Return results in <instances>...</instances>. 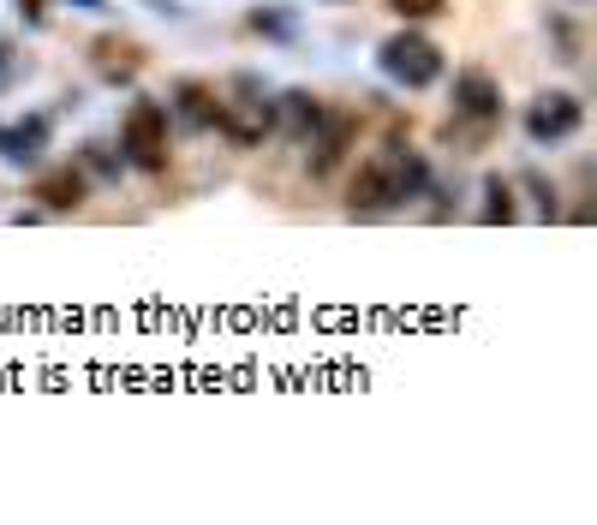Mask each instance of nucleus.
<instances>
[{"label":"nucleus","mask_w":597,"mask_h":525,"mask_svg":"<svg viewBox=\"0 0 597 525\" xmlns=\"http://www.w3.org/2000/svg\"><path fill=\"white\" fill-rule=\"evenodd\" d=\"M580 126H585V102L568 90H549L525 107V138L532 143H568Z\"/></svg>","instance_id":"obj_5"},{"label":"nucleus","mask_w":597,"mask_h":525,"mask_svg":"<svg viewBox=\"0 0 597 525\" xmlns=\"http://www.w3.org/2000/svg\"><path fill=\"white\" fill-rule=\"evenodd\" d=\"M275 114L287 119V131H293V138H310V131H317V119L329 114V107H322L317 95H305V90H287L281 102H275Z\"/></svg>","instance_id":"obj_11"},{"label":"nucleus","mask_w":597,"mask_h":525,"mask_svg":"<svg viewBox=\"0 0 597 525\" xmlns=\"http://www.w3.org/2000/svg\"><path fill=\"white\" fill-rule=\"evenodd\" d=\"M215 126H221L239 150H251V143H263L275 131V102L257 90L251 72H239V78H233V102L221 95V119H215Z\"/></svg>","instance_id":"obj_4"},{"label":"nucleus","mask_w":597,"mask_h":525,"mask_svg":"<svg viewBox=\"0 0 597 525\" xmlns=\"http://www.w3.org/2000/svg\"><path fill=\"white\" fill-rule=\"evenodd\" d=\"M389 12L401 24H424V18H436V12H448V0H389Z\"/></svg>","instance_id":"obj_14"},{"label":"nucleus","mask_w":597,"mask_h":525,"mask_svg":"<svg viewBox=\"0 0 597 525\" xmlns=\"http://www.w3.org/2000/svg\"><path fill=\"white\" fill-rule=\"evenodd\" d=\"M377 66H382V78L401 84V90H430V84L442 78V48L406 24V30H394L389 42L377 48Z\"/></svg>","instance_id":"obj_2"},{"label":"nucleus","mask_w":597,"mask_h":525,"mask_svg":"<svg viewBox=\"0 0 597 525\" xmlns=\"http://www.w3.org/2000/svg\"><path fill=\"white\" fill-rule=\"evenodd\" d=\"M454 119H472V126H496L501 119V84L484 66L454 72Z\"/></svg>","instance_id":"obj_6"},{"label":"nucleus","mask_w":597,"mask_h":525,"mask_svg":"<svg viewBox=\"0 0 597 525\" xmlns=\"http://www.w3.org/2000/svg\"><path fill=\"white\" fill-rule=\"evenodd\" d=\"M12 66H18V48H7V42H0V90L12 84Z\"/></svg>","instance_id":"obj_17"},{"label":"nucleus","mask_w":597,"mask_h":525,"mask_svg":"<svg viewBox=\"0 0 597 525\" xmlns=\"http://www.w3.org/2000/svg\"><path fill=\"white\" fill-rule=\"evenodd\" d=\"M96 66H102L107 84H126L138 72V48L131 42H96Z\"/></svg>","instance_id":"obj_12"},{"label":"nucleus","mask_w":597,"mask_h":525,"mask_svg":"<svg viewBox=\"0 0 597 525\" xmlns=\"http://www.w3.org/2000/svg\"><path fill=\"white\" fill-rule=\"evenodd\" d=\"M84 174L78 167H54V174H42L36 179V203H42V209H54V215H66V209H78L84 203Z\"/></svg>","instance_id":"obj_10"},{"label":"nucleus","mask_w":597,"mask_h":525,"mask_svg":"<svg viewBox=\"0 0 597 525\" xmlns=\"http://www.w3.org/2000/svg\"><path fill=\"white\" fill-rule=\"evenodd\" d=\"M72 7H84V12H107V0H72Z\"/></svg>","instance_id":"obj_18"},{"label":"nucleus","mask_w":597,"mask_h":525,"mask_svg":"<svg viewBox=\"0 0 597 525\" xmlns=\"http://www.w3.org/2000/svg\"><path fill=\"white\" fill-rule=\"evenodd\" d=\"M119 150H126L131 167L162 174L167 167V107L162 102H131L126 119H119Z\"/></svg>","instance_id":"obj_3"},{"label":"nucleus","mask_w":597,"mask_h":525,"mask_svg":"<svg viewBox=\"0 0 597 525\" xmlns=\"http://www.w3.org/2000/svg\"><path fill=\"white\" fill-rule=\"evenodd\" d=\"M424 191H430V162L418 150H406V143H389V150H377L353 174L346 209L353 215H389V209H406L412 197H424Z\"/></svg>","instance_id":"obj_1"},{"label":"nucleus","mask_w":597,"mask_h":525,"mask_svg":"<svg viewBox=\"0 0 597 525\" xmlns=\"http://www.w3.org/2000/svg\"><path fill=\"white\" fill-rule=\"evenodd\" d=\"M84 162H90L96 174H114V155H107V143H84Z\"/></svg>","instance_id":"obj_16"},{"label":"nucleus","mask_w":597,"mask_h":525,"mask_svg":"<svg viewBox=\"0 0 597 525\" xmlns=\"http://www.w3.org/2000/svg\"><path fill=\"white\" fill-rule=\"evenodd\" d=\"M329 7H341V0H329Z\"/></svg>","instance_id":"obj_19"},{"label":"nucleus","mask_w":597,"mask_h":525,"mask_svg":"<svg viewBox=\"0 0 597 525\" xmlns=\"http://www.w3.org/2000/svg\"><path fill=\"white\" fill-rule=\"evenodd\" d=\"M484 221L490 227H496V221H513V185H508V179H484Z\"/></svg>","instance_id":"obj_13"},{"label":"nucleus","mask_w":597,"mask_h":525,"mask_svg":"<svg viewBox=\"0 0 597 525\" xmlns=\"http://www.w3.org/2000/svg\"><path fill=\"white\" fill-rule=\"evenodd\" d=\"M251 30H263V36H293V12L257 7V12H251Z\"/></svg>","instance_id":"obj_15"},{"label":"nucleus","mask_w":597,"mask_h":525,"mask_svg":"<svg viewBox=\"0 0 597 525\" xmlns=\"http://www.w3.org/2000/svg\"><path fill=\"white\" fill-rule=\"evenodd\" d=\"M353 131H358V119L353 114H322L317 119V131H310V174H334V162L346 155V143H353Z\"/></svg>","instance_id":"obj_7"},{"label":"nucleus","mask_w":597,"mask_h":525,"mask_svg":"<svg viewBox=\"0 0 597 525\" xmlns=\"http://www.w3.org/2000/svg\"><path fill=\"white\" fill-rule=\"evenodd\" d=\"M48 150V114H24L18 126L0 131V155H7L12 167H36Z\"/></svg>","instance_id":"obj_8"},{"label":"nucleus","mask_w":597,"mask_h":525,"mask_svg":"<svg viewBox=\"0 0 597 525\" xmlns=\"http://www.w3.org/2000/svg\"><path fill=\"white\" fill-rule=\"evenodd\" d=\"M167 114H179L186 126L209 131L215 119H221V95H215L209 84H198V78H179V84H174V102H167Z\"/></svg>","instance_id":"obj_9"}]
</instances>
